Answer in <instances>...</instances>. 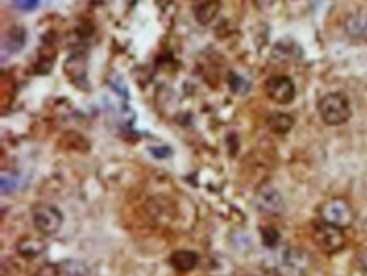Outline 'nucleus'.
<instances>
[{
	"label": "nucleus",
	"mask_w": 367,
	"mask_h": 276,
	"mask_svg": "<svg viewBox=\"0 0 367 276\" xmlns=\"http://www.w3.org/2000/svg\"><path fill=\"white\" fill-rule=\"evenodd\" d=\"M229 87L234 94L237 95H245L251 90V83L244 79V77L237 75V73H229Z\"/></svg>",
	"instance_id": "obj_17"
},
{
	"label": "nucleus",
	"mask_w": 367,
	"mask_h": 276,
	"mask_svg": "<svg viewBox=\"0 0 367 276\" xmlns=\"http://www.w3.org/2000/svg\"><path fill=\"white\" fill-rule=\"evenodd\" d=\"M322 221L335 225V227L345 229L354 222V212H352L347 202L342 200V198H334V200L323 204Z\"/></svg>",
	"instance_id": "obj_5"
},
{
	"label": "nucleus",
	"mask_w": 367,
	"mask_h": 276,
	"mask_svg": "<svg viewBox=\"0 0 367 276\" xmlns=\"http://www.w3.org/2000/svg\"><path fill=\"white\" fill-rule=\"evenodd\" d=\"M308 264L310 258L305 251L298 247H286L277 254L273 271L276 276H305Z\"/></svg>",
	"instance_id": "obj_2"
},
{
	"label": "nucleus",
	"mask_w": 367,
	"mask_h": 276,
	"mask_svg": "<svg viewBox=\"0 0 367 276\" xmlns=\"http://www.w3.org/2000/svg\"><path fill=\"white\" fill-rule=\"evenodd\" d=\"M345 33L357 41H367V10H359L345 19Z\"/></svg>",
	"instance_id": "obj_9"
},
{
	"label": "nucleus",
	"mask_w": 367,
	"mask_h": 276,
	"mask_svg": "<svg viewBox=\"0 0 367 276\" xmlns=\"http://www.w3.org/2000/svg\"><path fill=\"white\" fill-rule=\"evenodd\" d=\"M17 185H19V180H17L16 175L7 171L2 173V176H0V187H2L3 195H10V193L17 189Z\"/></svg>",
	"instance_id": "obj_18"
},
{
	"label": "nucleus",
	"mask_w": 367,
	"mask_h": 276,
	"mask_svg": "<svg viewBox=\"0 0 367 276\" xmlns=\"http://www.w3.org/2000/svg\"><path fill=\"white\" fill-rule=\"evenodd\" d=\"M359 261H361V266L364 268V271L367 273V249L362 251L361 256H359Z\"/></svg>",
	"instance_id": "obj_22"
},
{
	"label": "nucleus",
	"mask_w": 367,
	"mask_h": 276,
	"mask_svg": "<svg viewBox=\"0 0 367 276\" xmlns=\"http://www.w3.org/2000/svg\"><path fill=\"white\" fill-rule=\"evenodd\" d=\"M256 207L259 212L266 215H276L280 214L284 208V200L283 195L280 193V190H276L274 187H262L258 193H256Z\"/></svg>",
	"instance_id": "obj_7"
},
{
	"label": "nucleus",
	"mask_w": 367,
	"mask_h": 276,
	"mask_svg": "<svg viewBox=\"0 0 367 276\" xmlns=\"http://www.w3.org/2000/svg\"><path fill=\"white\" fill-rule=\"evenodd\" d=\"M169 263L180 273H188L198 264V254L193 251H176L169 256Z\"/></svg>",
	"instance_id": "obj_12"
},
{
	"label": "nucleus",
	"mask_w": 367,
	"mask_h": 276,
	"mask_svg": "<svg viewBox=\"0 0 367 276\" xmlns=\"http://www.w3.org/2000/svg\"><path fill=\"white\" fill-rule=\"evenodd\" d=\"M24 42H26V33L23 27H12L3 40V48L9 49V53H17L24 48Z\"/></svg>",
	"instance_id": "obj_16"
},
{
	"label": "nucleus",
	"mask_w": 367,
	"mask_h": 276,
	"mask_svg": "<svg viewBox=\"0 0 367 276\" xmlns=\"http://www.w3.org/2000/svg\"><path fill=\"white\" fill-rule=\"evenodd\" d=\"M49 275L46 276H94L92 270L81 261H65L62 264L48 268Z\"/></svg>",
	"instance_id": "obj_11"
},
{
	"label": "nucleus",
	"mask_w": 367,
	"mask_h": 276,
	"mask_svg": "<svg viewBox=\"0 0 367 276\" xmlns=\"http://www.w3.org/2000/svg\"><path fill=\"white\" fill-rule=\"evenodd\" d=\"M313 240L325 253H337L345 246V234L340 227L322 221L313 227Z\"/></svg>",
	"instance_id": "obj_4"
},
{
	"label": "nucleus",
	"mask_w": 367,
	"mask_h": 276,
	"mask_svg": "<svg viewBox=\"0 0 367 276\" xmlns=\"http://www.w3.org/2000/svg\"><path fill=\"white\" fill-rule=\"evenodd\" d=\"M33 224L42 236H55L63 225V214L55 205L39 204L33 208Z\"/></svg>",
	"instance_id": "obj_3"
},
{
	"label": "nucleus",
	"mask_w": 367,
	"mask_h": 276,
	"mask_svg": "<svg viewBox=\"0 0 367 276\" xmlns=\"http://www.w3.org/2000/svg\"><path fill=\"white\" fill-rule=\"evenodd\" d=\"M41 0H14V5L21 10H34Z\"/></svg>",
	"instance_id": "obj_20"
},
{
	"label": "nucleus",
	"mask_w": 367,
	"mask_h": 276,
	"mask_svg": "<svg viewBox=\"0 0 367 276\" xmlns=\"http://www.w3.org/2000/svg\"><path fill=\"white\" fill-rule=\"evenodd\" d=\"M46 249V243L42 239H36V237H24L23 240L17 243V253L26 260H34V258L41 256Z\"/></svg>",
	"instance_id": "obj_13"
},
{
	"label": "nucleus",
	"mask_w": 367,
	"mask_h": 276,
	"mask_svg": "<svg viewBox=\"0 0 367 276\" xmlns=\"http://www.w3.org/2000/svg\"><path fill=\"white\" fill-rule=\"evenodd\" d=\"M318 112L323 122L329 126H342L351 119V104L345 95L332 92L320 98Z\"/></svg>",
	"instance_id": "obj_1"
},
{
	"label": "nucleus",
	"mask_w": 367,
	"mask_h": 276,
	"mask_svg": "<svg viewBox=\"0 0 367 276\" xmlns=\"http://www.w3.org/2000/svg\"><path fill=\"white\" fill-rule=\"evenodd\" d=\"M68 79L73 81L77 87H83L87 85V61H85V56L81 55H73L65 65Z\"/></svg>",
	"instance_id": "obj_10"
},
{
	"label": "nucleus",
	"mask_w": 367,
	"mask_h": 276,
	"mask_svg": "<svg viewBox=\"0 0 367 276\" xmlns=\"http://www.w3.org/2000/svg\"><path fill=\"white\" fill-rule=\"evenodd\" d=\"M261 237H262V244H264L266 247H276L277 243H280V232H277L274 227L262 229Z\"/></svg>",
	"instance_id": "obj_19"
},
{
	"label": "nucleus",
	"mask_w": 367,
	"mask_h": 276,
	"mask_svg": "<svg viewBox=\"0 0 367 276\" xmlns=\"http://www.w3.org/2000/svg\"><path fill=\"white\" fill-rule=\"evenodd\" d=\"M62 146H65L66 150L78 151V153H88L92 148L90 141L80 133H74V130H68L62 136Z\"/></svg>",
	"instance_id": "obj_14"
},
{
	"label": "nucleus",
	"mask_w": 367,
	"mask_h": 276,
	"mask_svg": "<svg viewBox=\"0 0 367 276\" xmlns=\"http://www.w3.org/2000/svg\"><path fill=\"white\" fill-rule=\"evenodd\" d=\"M222 2L220 0H191V10H193L195 20L200 26H208L219 16Z\"/></svg>",
	"instance_id": "obj_8"
},
{
	"label": "nucleus",
	"mask_w": 367,
	"mask_h": 276,
	"mask_svg": "<svg viewBox=\"0 0 367 276\" xmlns=\"http://www.w3.org/2000/svg\"><path fill=\"white\" fill-rule=\"evenodd\" d=\"M266 94L274 104L288 105L295 100L297 88H295L293 80H291L290 77L276 75L271 77V79L266 81Z\"/></svg>",
	"instance_id": "obj_6"
},
{
	"label": "nucleus",
	"mask_w": 367,
	"mask_h": 276,
	"mask_svg": "<svg viewBox=\"0 0 367 276\" xmlns=\"http://www.w3.org/2000/svg\"><path fill=\"white\" fill-rule=\"evenodd\" d=\"M149 153L154 158H169L173 151L167 146H159V148H149Z\"/></svg>",
	"instance_id": "obj_21"
},
{
	"label": "nucleus",
	"mask_w": 367,
	"mask_h": 276,
	"mask_svg": "<svg viewBox=\"0 0 367 276\" xmlns=\"http://www.w3.org/2000/svg\"><path fill=\"white\" fill-rule=\"evenodd\" d=\"M267 126H269V129L273 130L274 134L283 136V134H288L293 129L295 119L291 118V115L283 114V112H273V114L267 118Z\"/></svg>",
	"instance_id": "obj_15"
}]
</instances>
